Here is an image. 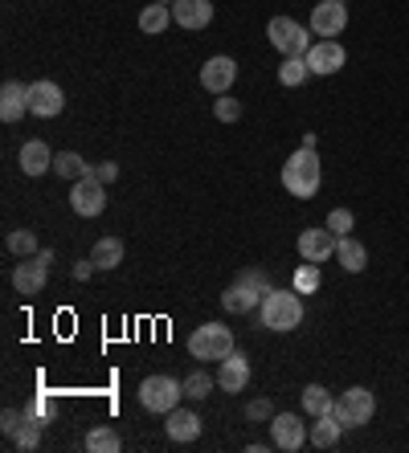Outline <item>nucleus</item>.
<instances>
[{
  "label": "nucleus",
  "instance_id": "1",
  "mask_svg": "<svg viewBox=\"0 0 409 453\" xmlns=\"http://www.w3.org/2000/svg\"><path fill=\"white\" fill-rule=\"evenodd\" d=\"M323 184V164H320V151L315 148H299L287 156L282 164V188L291 192L295 201H312L315 192Z\"/></svg>",
  "mask_w": 409,
  "mask_h": 453
},
{
  "label": "nucleus",
  "instance_id": "2",
  "mask_svg": "<svg viewBox=\"0 0 409 453\" xmlns=\"http://www.w3.org/2000/svg\"><path fill=\"white\" fill-rule=\"evenodd\" d=\"M259 323L266 331H295L303 323V295L299 290H270V295H262Z\"/></svg>",
  "mask_w": 409,
  "mask_h": 453
},
{
  "label": "nucleus",
  "instance_id": "3",
  "mask_svg": "<svg viewBox=\"0 0 409 453\" xmlns=\"http://www.w3.org/2000/svg\"><path fill=\"white\" fill-rule=\"evenodd\" d=\"M373 412H377V396L365 388V384H352V388H344L340 396H336L332 404V417L344 429H360V425L373 421Z\"/></svg>",
  "mask_w": 409,
  "mask_h": 453
},
{
  "label": "nucleus",
  "instance_id": "4",
  "mask_svg": "<svg viewBox=\"0 0 409 453\" xmlns=\"http://www.w3.org/2000/svg\"><path fill=\"white\" fill-rule=\"evenodd\" d=\"M229 351H234V331L221 327V323H201V327L189 335V356H193V359L221 364Z\"/></svg>",
  "mask_w": 409,
  "mask_h": 453
},
{
  "label": "nucleus",
  "instance_id": "5",
  "mask_svg": "<svg viewBox=\"0 0 409 453\" xmlns=\"http://www.w3.org/2000/svg\"><path fill=\"white\" fill-rule=\"evenodd\" d=\"M184 401V380H173V376H148L140 384V404L156 417H168L176 404Z\"/></svg>",
  "mask_w": 409,
  "mask_h": 453
},
{
  "label": "nucleus",
  "instance_id": "6",
  "mask_svg": "<svg viewBox=\"0 0 409 453\" xmlns=\"http://www.w3.org/2000/svg\"><path fill=\"white\" fill-rule=\"evenodd\" d=\"M266 37L282 58H307V50H312V29L291 21V17H270Z\"/></svg>",
  "mask_w": 409,
  "mask_h": 453
},
{
  "label": "nucleus",
  "instance_id": "7",
  "mask_svg": "<svg viewBox=\"0 0 409 453\" xmlns=\"http://www.w3.org/2000/svg\"><path fill=\"white\" fill-rule=\"evenodd\" d=\"M70 209L78 217H98V212L107 209V184L90 172V176L74 180V188H70Z\"/></svg>",
  "mask_w": 409,
  "mask_h": 453
},
{
  "label": "nucleus",
  "instance_id": "8",
  "mask_svg": "<svg viewBox=\"0 0 409 453\" xmlns=\"http://www.w3.org/2000/svg\"><path fill=\"white\" fill-rule=\"evenodd\" d=\"M270 445L282 453H295L307 445V425H303V417H295V412H274L270 417Z\"/></svg>",
  "mask_w": 409,
  "mask_h": 453
},
{
  "label": "nucleus",
  "instance_id": "9",
  "mask_svg": "<svg viewBox=\"0 0 409 453\" xmlns=\"http://www.w3.org/2000/svg\"><path fill=\"white\" fill-rule=\"evenodd\" d=\"M307 29H312L315 37H340V33L348 29V4L344 0H320L312 9Z\"/></svg>",
  "mask_w": 409,
  "mask_h": 453
},
{
  "label": "nucleus",
  "instance_id": "10",
  "mask_svg": "<svg viewBox=\"0 0 409 453\" xmlns=\"http://www.w3.org/2000/svg\"><path fill=\"white\" fill-rule=\"evenodd\" d=\"M344 62H348V53L336 37H320V42H312V50H307V65H312V74H320V78L340 74Z\"/></svg>",
  "mask_w": 409,
  "mask_h": 453
},
{
  "label": "nucleus",
  "instance_id": "11",
  "mask_svg": "<svg viewBox=\"0 0 409 453\" xmlns=\"http://www.w3.org/2000/svg\"><path fill=\"white\" fill-rule=\"evenodd\" d=\"M66 106V95L62 86L50 82V78H37V82H29V115L37 119H58Z\"/></svg>",
  "mask_w": 409,
  "mask_h": 453
},
{
  "label": "nucleus",
  "instance_id": "12",
  "mask_svg": "<svg viewBox=\"0 0 409 453\" xmlns=\"http://www.w3.org/2000/svg\"><path fill=\"white\" fill-rule=\"evenodd\" d=\"M295 245H299V257H303V262H315V265H320V262H328V257L336 253L340 237H336L328 225H315V229H303Z\"/></svg>",
  "mask_w": 409,
  "mask_h": 453
},
{
  "label": "nucleus",
  "instance_id": "13",
  "mask_svg": "<svg viewBox=\"0 0 409 453\" xmlns=\"http://www.w3.org/2000/svg\"><path fill=\"white\" fill-rule=\"evenodd\" d=\"M237 82V62L234 58H209V62L201 65V86L209 90V95H229V86Z\"/></svg>",
  "mask_w": 409,
  "mask_h": 453
},
{
  "label": "nucleus",
  "instance_id": "14",
  "mask_svg": "<svg viewBox=\"0 0 409 453\" xmlns=\"http://www.w3.org/2000/svg\"><path fill=\"white\" fill-rule=\"evenodd\" d=\"M217 384H221V392H246L250 384V356H242V351H229L221 364H217Z\"/></svg>",
  "mask_w": 409,
  "mask_h": 453
},
{
  "label": "nucleus",
  "instance_id": "15",
  "mask_svg": "<svg viewBox=\"0 0 409 453\" xmlns=\"http://www.w3.org/2000/svg\"><path fill=\"white\" fill-rule=\"evenodd\" d=\"M45 278H50V265H42L37 257H21V265L12 270V290L17 295H42Z\"/></svg>",
  "mask_w": 409,
  "mask_h": 453
},
{
  "label": "nucleus",
  "instance_id": "16",
  "mask_svg": "<svg viewBox=\"0 0 409 453\" xmlns=\"http://www.w3.org/2000/svg\"><path fill=\"white\" fill-rule=\"evenodd\" d=\"M164 433H168L176 445H189V441H197V437H201V417L176 404V409L164 417Z\"/></svg>",
  "mask_w": 409,
  "mask_h": 453
},
{
  "label": "nucleus",
  "instance_id": "17",
  "mask_svg": "<svg viewBox=\"0 0 409 453\" xmlns=\"http://www.w3.org/2000/svg\"><path fill=\"white\" fill-rule=\"evenodd\" d=\"M173 21L181 29H204V25L213 21V4L209 0H173Z\"/></svg>",
  "mask_w": 409,
  "mask_h": 453
},
{
  "label": "nucleus",
  "instance_id": "18",
  "mask_svg": "<svg viewBox=\"0 0 409 453\" xmlns=\"http://www.w3.org/2000/svg\"><path fill=\"white\" fill-rule=\"evenodd\" d=\"M17 164H21L25 176H45V172L54 168V151H50V143H42V139H29V143H21V151H17Z\"/></svg>",
  "mask_w": 409,
  "mask_h": 453
},
{
  "label": "nucleus",
  "instance_id": "19",
  "mask_svg": "<svg viewBox=\"0 0 409 453\" xmlns=\"http://www.w3.org/2000/svg\"><path fill=\"white\" fill-rule=\"evenodd\" d=\"M25 111H29V86L9 78V82L0 86V119L17 123V119H25Z\"/></svg>",
  "mask_w": 409,
  "mask_h": 453
},
{
  "label": "nucleus",
  "instance_id": "20",
  "mask_svg": "<svg viewBox=\"0 0 409 453\" xmlns=\"http://www.w3.org/2000/svg\"><path fill=\"white\" fill-rule=\"evenodd\" d=\"M340 433H344V425L336 421L332 412H323V417H312V425H307V441H312L315 449H336V445H340Z\"/></svg>",
  "mask_w": 409,
  "mask_h": 453
},
{
  "label": "nucleus",
  "instance_id": "21",
  "mask_svg": "<svg viewBox=\"0 0 409 453\" xmlns=\"http://www.w3.org/2000/svg\"><path fill=\"white\" fill-rule=\"evenodd\" d=\"M259 303H262V295L254 290V286H246V282H234L226 295H221V306H226L229 315H250Z\"/></svg>",
  "mask_w": 409,
  "mask_h": 453
},
{
  "label": "nucleus",
  "instance_id": "22",
  "mask_svg": "<svg viewBox=\"0 0 409 453\" xmlns=\"http://www.w3.org/2000/svg\"><path fill=\"white\" fill-rule=\"evenodd\" d=\"M336 257H340V265H344L348 274H360V270L368 265V250L356 242L352 233H348V237H340V245H336Z\"/></svg>",
  "mask_w": 409,
  "mask_h": 453
},
{
  "label": "nucleus",
  "instance_id": "23",
  "mask_svg": "<svg viewBox=\"0 0 409 453\" xmlns=\"http://www.w3.org/2000/svg\"><path fill=\"white\" fill-rule=\"evenodd\" d=\"M123 237H98L95 250H90V257H95L98 270H115V265H123Z\"/></svg>",
  "mask_w": 409,
  "mask_h": 453
},
{
  "label": "nucleus",
  "instance_id": "24",
  "mask_svg": "<svg viewBox=\"0 0 409 453\" xmlns=\"http://www.w3.org/2000/svg\"><path fill=\"white\" fill-rule=\"evenodd\" d=\"M332 404H336V396L323 384H307L303 388V412L307 417H323V412H332Z\"/></svg>",
  "mask_w": 409,
  "mask_h": 453
},
{
  "label": "nucleus",
  "instance_id": "25",
  "mask_svg": "<svg viewBox=\"0 0 409 453\" xmlns=\"http://www.w3.org/2000/svg\"><path fill=\"white\" fill-rule=\"evenodd\" d=\"M87 449L90 453H119L123 449V437H119L111 425H95V429L87 433Z\"/></svg>",
  "mask_w": 409,
  "mask_h": 453
},
{
  "label": "nucleus",
  "instance_id": "26",
  "mask_svg": "<svg viewBox=\"0 0 409 453\" xmlns=\"http://www.w3.org/2000/svg\"><path fill=\"white\" fill-rule=\"evenodd\" d=\"M54 172H58V176H66V180H82V176H90L95 168H90L78 151H58V156H54Z\"/></svg>",
  "mask_w": 409,
  "mask_h": 453
},
{
  "label": "nucleus",
  "instance_id": "27",
  "mask_svg": "<svg viewBox=\"0 0 409 453\" xmlns=\"http://www.w3.org/2000/svg\"><path fill=\"white\" fill-rule=\"evenodd\" d=\"M307 78H312V65H307V58H282V65H279V82L287 86V90L303 86Z\"/></svg>",
  "mask_w": 409,
  "mask_h": 453
},
{
  "label": "nucleus",
  "instance_id": "28",
  "mask_svg": "<svg viewBox=\"0 0 409 453\" xmlns=\"http://www.w3.org/2000/svg\"><path fill=\"white\" fill-rule=\"evenodd\" d=\"M168 21H173V9H168V4H148V9L140 12V33L156 37V33L168 29Z\"/></svg>",
  "mask_w": 409,
  "mask_h": 453
},
{
  "label": "nucleus",
  "instance_id": "29",
  "mask_svg": "<svg viewBox=\"0 0 409 453\" xmlns=\"http://www.w3.org/2000/svg\"><path fill=\"white\" fill-rule=\"evenodd\" d=\"M4 245H9L12 257H33V253L42 250V242H37V233L33 229H12L9 237H4Z\"/></svg>",
  "mask_w": 409,
  "mask_h": 453
},
{
  "label": "nucleus",
  "instance_id": "30",
  "mask_svg": "<svg viewBox=\"0 0 409 453\" xmlns=\"http://www.w3.org/2000/svg\"><path fill=\"white\" fill-rule=\"evenodd\" d=\"M213 388H217V376H209L204 368L189 372V380H184V396H189V401H204Z\"/></svg>",
  "mask_w": 409,
  "mask_h": 453
},
{
  "label": "nucleus",
  "instance_id": "31",
  "mask_svg": "<svg viewBox=\"0 0 409 453\" xmlns=\"http://www.w3.org/2000/svg\"><path fill=\"white\" fill-rule=\"evenodd\" d=\"M320 265L315 262H303L299 270H295V290H299V295H315V290H320Z\"/></svg>",
  "mask_w": 409,
  "mask_h": 453
},
{
  "label": "nucleus",
  "instance_id": "32",
  "mask_svg": "<svg viewBox=\"0 0 409 453\" xmlns=\"http://www.w3.org/2000/svg\"><path fill=\"white\" fill-rule=\"evenodd\" d=\"M323 225H328V229H332L336 237H348V233L356 229V217H352V209H332Z\"/></svg>",
  "mask_w": 409,
  "mask_h": 453
},
{
  "label": "nucleus",
  "instance_id": "33",
  "mask_svg": "<svg viewBox=\"0 0 409 453\" xmlns=\"http://www.w3.org/2000/svg\"><path fill=\"white\" fill-rule=\"evenodd\" d=\"M12 445H17L21 453L37 449V445H42V421H25V429L17 433V437H12Z\"/></svg>",
  "mask_w": 409,
  "mask_h": 453
},
{
  "label": "nucleus",
  "instance_id": "34",
  "mask_svg": "<svg viewBox=\"0 0 409 453\" xmlns=\"http://www.w3.org/2000/svg\"><path fill=\"white\" fill-rule=\"evenodd\" d=\"M213 115L221 119V123H237V119H242V103L229 98V95H217L213 98Z\"/></svg>",
  "mask_w": 409,
  "mask_h": 453
},
{
  "label": "nucleus",
  "instance_id": "35",
  "mask_svg": "<svg viewBox=\"0 0 409 453\" xmlns=\"http://www.w3.org/2000/svg\"><path fill=\"white\" fill-rule=\"evenodd\" d=\"M25 421H29V412H17V409H4L0 412V433H4V437H17V433L25 429Z\"/></svg>",
  "mask_w": 409,
  "mask_h": 453
},
{
  "label": "nucleus",
  "instance_id": "36",
  "mask_svg": "<svg viewBox=\"0 0 409 453\" xmlns=\"http://www.w3.org/2000/svg\"><path fill=\"white\" fill-rule=\"evenodd\" d=\"M237 282L254 286L259 295H270V290H274V286H270V278H266V270H242V274H237Z\"/></svg>",
  "mask_w": 409,
  "mask_h": 453
},
{
  "label": "nucleus",
  "instance_id": "37",
  "mask_svg": "<svg viewBox=\"0 0 409 453\" xmlns=\"http://www.w3.org/2000/svg\"><path fill=\"white\" fill-rule=\"evenodd\" d=\"M246 417H250V421H270V417H274V404H270L266 396H259V401L246 404Z\"/></svg>",
  "mask_w": 409,
  "mask_h": 453
},
{
  "label": "nucleus",
  "instance_id": "38",
  "mask_svg": "<svg viewBox=\"0 0 409 453\" xmlns=\"http://www.w3.org/2000/svg\"><path fill=\"white\" fill-rule=\"evenodd\" d=\"M95 176L103 180V184H115V180H119V164H115V159H103V164H95Z\"/></svg>",
  "mask_w": 409,
  "mask_h": 453
},
{
  "label": "nucleus",
  "instance_id": "39",
  "mask_svg": "<svg viewBox=\"0 0 409 453\" xmlns=\"http://www.w3.org/2000/svg\"><path fill=\"white\" fill-rule=\"evenodd\" d=\"M95 270H98L95 257H82V262H74V278H78V282H87V278L95 274Z\"/></svg>",
  "mask_w": 409,
  "mask_h": 453
},
{
  "label": "nucleus",
  "instance_id": "40",
  "mask_svg": "<svg viewBox=\"0 0 409 453\" xmlns=\"http://www.w3.org/2000/svg\"><path fill=\"white\" fill-rule=\"evenodd\" d=\"M299 148H315V151H320V139H315V131H303V143H299Z\"/></svg>",
  "mask_w": 409,
  "mask_h": 453
},
{
  "label": "nucleus",
  "instance_id": "41",
  "mask_svg": "<svg viewBox=\"0 0 409 453\" xmlns=\"http://www.w3.org/2000/svg\"><path fill=\"white\" fill-rule=\"evenodd\" d=\"M33 257H37V262H42V265H50V262H54V250H37V253H33Z\"/></svg>",
  "mask_w": 409,
  "mask_h": 453
},
{
  "label": "nucleus",
  "instance_id": "42",
  "mask_svg": "<svg viewBox=\"0 0 409 453\" xmlns=\"http://www.w3.org/2000/svg\"><path fill=\"white\" fill-rule=\"evenodd\" d=\"M151 4H173V0H151Z\"/></svg>",
  "mask_w": 409,
  "mask_h": 453
}]
</instances>
